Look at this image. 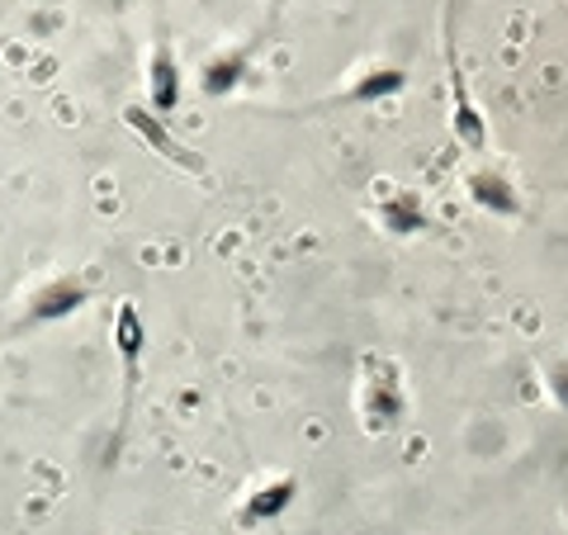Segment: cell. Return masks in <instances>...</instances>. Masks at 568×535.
<instances>
[{"label": "cell", "mask_w": 568, "mask_h": 535, "mask_svg": "<svg viewBox=\"0 0 568 535\" xmlns=\"http://www.w3.org/2000/svg\"><path fill=\"white\" fill-rule=\"evenodd\" d=\"M545 394L555 398V407L568 417V355H564V361H549L545 365Z\"/></svg>", "instance_id": "obj_12"}, {"label": "cell", "mask_w": 568, "mask_h": 535, "mask_svg": "<svg viewBox=\"0 0 568 535\" xmlns=\"http://www.w3.org/2000/svg\"><path fill=\"white\" fill-rule=\"evenodd\" d=\"M246 77H252V48H246V43L219 48V52H209L204 67H200V91L209 100H223V95L242 91Z\"/></svg>", "instance_id": "obj_9"}, {"label": "cell", "mask_w": 568, "mask_h": 535, "mask_svg": "<svg viewBox=\"0 0 568 535\" xmlns=\"http://www.w3.org/2000/svg\"><path fill=\"white\" fill-rule=\"evenodd\" d=\"M181 100H185V71H181V58H175L166 43H156V48H152V58H148V110L166 119V114L181 110Z\"/></svg>", "instance_id": "obj_8"}, {"label": "cell", "mask_w": 568, "mask_h": 535, "mask_svg": "<svg viewBox=\"0 0 568 535\" xmlns=\"http://www.w3.org/2000/svg\"><path fill=\"white\" fill-rule=\"evenodd\" d=\"M446 81H450V133L455 142L465 148L469 157H484L488 152V119L478 110V100L465 81V67H459V52H455V20L446 10Z\"/></svg>", "instance_id": "obj_2"}, {"label": "cell", "mask_w": 568, "mask_h": 535, "mask_svg": "<svg viewBox=\"0 0 568 535\" xmlns=\"http://www.w3.org/2000/svg\"><path fill=\"white\" fill-rule=\"evenodd\" d=\"M355 417L369 436L398 432L407 417V388H403V365L384 351H365L361 380H355Z\"/></svg>", "instance_id": "obj_1"}, {"label": "cell", "mask_w": 568, "mask_h": 535, "mask_svg": "<svg viewBox=\"0 0 568 535\" xmlns=\"http://www.w3.org/2000/svg\"><path fill=\"white\" fill-rule=\"evenodd\" d=\"M465 194L474 209H484L488 219H503V223H517L526 219V200H521V185L511 181L507 166H493V162H478L465 171Z\"/></svg>", "instance_id": "obj_5"}, {"label": "cell", "mask_w": 568, "mask_h": 535, "mask_svg": "<svg viewBox=\"0 0 568 535\" xmlns=\"http://www.w3.org/2000/svg\"><path fill=\"white\" fill-rule=\"evenodd\" d=\"M95 299V284L85 275H52L43 280L39 290H29L24 299V313H20V327H52V323H67V317H77L81 309H91Z\"/></svg>", "instance_id": "obj_3"}, {"label": "cell", "mask_w": 568, "mask_h": 535, "mask_svg": "<svg viewBox=\"0 0 568 535\" xmlns=\"http://www.w3.org/2000/svg\"><path fill=\"white\" fill-rule=\"evenodd\" d=\"M123 123H129V129H133L142 142H148L156 157H166L171 166H181V171H190V175H204V171H209L204 157L194 152V148H185V142L171 133V123H166L162 114H152L148 104H129V110H123Z\"/></svg>", "instance_id": "obj_6"}, {"label": "cell", "mask_w": 568, "mask_h": 535, "mask_svg": "<svg viewBox=\"0 0 568 535\" xmlns=\"http://www.w3.org/2000/svg\"><path fill=\"white\" fill-rule=\"evenodd\" d=\"M294 497H298V474H271V478H261V484L246 488V497H242L237 526H271V522H280V516L294 507Z\"/></svg>", "instance_id": "obj_7"}, {"label": "cell", "mask_w": 568, "mask_h": 535, "mask_svg": "<svg viewBox=\"0 0 568 535\" xmlns=\"http://www.w3.org/2000/svg\"><path fill=\"white\" fill-rule=\"evenodd\" d=\"M114 351H119V374H123V422H119V441H123L129 413H133V394L142 384V355H148V323H142V309L133 299H123L114 309Z\"/></svg>", "instance_id": "obj_4"}, {"label": "cell", "mask_w": 568, "mask_h": 535, "mask_svg": "<svg viewBox=\"0 0 568 535\" xmlns=\"http://www.w3.org/2000/svg\"><path fill=\"white\" fill-rule=\"evenodd\" d=\"M375 219L388 238H422V233H432L436 219H432V209H426V200L417 190H394V194H384V200L375 204Z\"/></svg>", "instance_id": "obj_10"}, {"label": "cell", "mask_w": 568, "mask_h": 535, "mask_svg": "<svg viewBox=\"0 0 568 535\" xmlns=\"http://www.w3.org/2000/svg\"><path fill=\"white\" fill-rule=\"evenodd\" d=\"M407 91V67H394V62H369L365 71H355V77L336 91L342 104H379V100H394Z\"/></svg>", "instance_id": "obj_11"}]
</instances>
